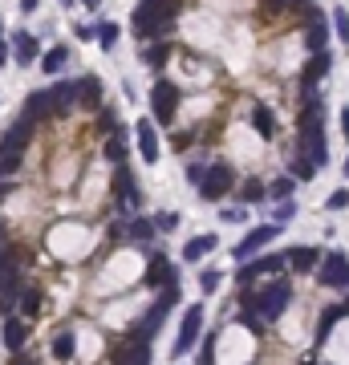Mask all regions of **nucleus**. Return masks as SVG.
Returning <instances> with one entry per match:
<instances>
[{
	"label": "nucleus",
	"mask_w": 349,
	"mask_h": 365,
	"mask_svg": "<svg viewBox=\"0 0 349 365\" xmlns=\"http://www.w3.org/2000/svg\"><path fill=\"white\" fill-rule=\"evenodd\" d=\"M8 175H20V154H0V182Z\"/></svg>",
	"instance_id": "nucleus-37"
},
{
	"label": "nucleus",
	"mask_w": 349,
	"mask_h": 365,
	"mask_svg": "<svg viewBox=\"0 0 349 365\" xmlns=\"http://www.w3.org/2000/svg\"><path fill=\"white\" fill-rule=\"evenodd\" d=\"M61 4H73V0H61Z\"/></svg>",
	"instance_id": "nucleus-56"
},
{
	"label": "nucleus",
	"mask_w": 349,
	"mask_h": 365,
	"mask_svg": "<svg viewBox=\"0 0 349 365\" xmlns=\"http://www.w3.org/2000/svg\"><path fill=\"white\" fill-rule=\"evenodd\" d=\"M49 98H53V114H69V110L78 106V85H73V82H57L49 89Z\"/></svg>",
	"instance_id": "nucleus-22"
},
{
	"label": "nucleus",
	"mask_w": 349,
	"mask_h": 365,
	"mask_svg": "<svg viewBox=\"0 0 349 365\" xmlns=\"http://www.w3.org/2000/svg\"><path fill=\"white\" fill-rule=\"evenodd\" d=\"M293 187H297V179H276L272 187H268V195H272V199H288Z\"/></svg>",
	"instance_id": "nucleus-38"
},
{
	"label": "nucleus",
	"mask_w": 349,
	"mask_h": 365,
	"mask_svg": "<svg viewBox=\"0 0 349 365\" xmlns=\"http://www.w3.org/2000/svg\"><path fill=\"white\" fill-rule=\"evenodd\" d=\"M25 341H29V321H20V316H4V345H8V353H20L25 349Z\"/></svg>",
	"instance_id": "nucleus-18"
},
{
	"label": "nucleus",
	"mask_w": 349,
	"mask_h": 365,
	"mask_svg": "<svg viewBox=\"0 0 349 365\" xmlns=\"http://www.w3.org/2000/svg\"><path fill=\"white\" fill-rule=\"evenodd\" d=\"M325 45H329V20H325V13L309 8V17H305V49L321 53Z\"/></svg>",
	"instance_id": "nucleus-11"
},
{
	"label": "nucleus",
	"mask_w": 349,
	"mask_h": 365,
	"mask_svg": "<svg viewBox=\"0 0 349 365\" xmlns=\"http://www.w3.org/2000/svg\"><path fill=\"white\" fill-rule=\"evenodd\" d=\"M333 13H337V17H333V25H337V37L349 45V13H345V8H333Z\"/></svg>",
	"instance_id": "nucleus-39"
},
{
	"label": "nucleus",
	"mask_w": 349,
	"mask_h": 365,
	"mask_svg": "<svg viewBox=\"0 0 349 365\" xmlns=\"http://www.w3.org/2000/svg\"><path fill=\"white\" fill-rule=\"evenodd\" d=\"M288 300H293V284H288V280H272V284H264V288H256V292L244 288L240 309H248V313H256L264 325H272V321L288 309Z\"/></svg>",
	"instance_id": "nucleus-2"
},
{
	"label": "nucleus",
	"mask_w": 349,
	"mask_h": 365,
	"mask_svg": "<svg viewBox=\"0 0 349 365\" xmlns=\"http://www.w3.org/2000/svg\"><path fill=\"white\" fill-rule=\"evenodd\" d=\"M329 66H333L329 49H321V53H313V57H309V66H305V94H309V89H313V85L321 82L325 73H329Z\"/></svg>",
	"instance_id": "nucleus-23"
},
{
	"label": "nucleus",
	"mask_w": 349,
	"mask_h": 365,
	"mask_svg": "<svg viewBox=\"0 0 349 365\" xmlns=\"http://www.w3.org/2000/svg\"><path fill=\"white\" fill-rule=\"evenodd\" d=\"M276 232H281V223H264V228H252L248 235H244V240H240V244H235V260H240V264H244V260H248L252 252H260L268 244V240H276Z\"/></svg>",
	"instance_id": "nucleus-12"
},
{
	"label": "nucleus",
	"mask_w": 349,
	"mask_h": 365,
	"mask_svg": "<svg viewBox=\"0 0 349 365\" xmlns=\"http://www.w3.org/2000/svg\"><path fill=\"white\" fill-rule=\"evenodd\" d=\"M175 223H179V216H159V219H154V228H159V232H175Z\"/></svg>",
	"instance_id": "nucleus-45"
},
{
	"label": "nucleus",
	"mask_w": 349,
	"mask_h": 365,
	"mask_svg": "<svg viewBox=\"0 0 349 365\" xmlns=\"http://www.w3.org/2000/svg\"><path fill=\"white\" fill-rule=\"evenodd\" d=\"M106 159H110V163H126V130H122V126H114V130H110V138H106Z\"/></svg>",
	"instance_id": "nucleus-25"
},
{
	"label": "nucleus",
	"mask_w": 349,
	"mask_h": 365,
	"mask_svg": "<svg viewBox=\"0 0 349 365\" xmlns=\"http://www.w3.org/2000/svg\"><path fill=\"white\" fill-rule=\"evenodd\" d=\"M179 20V0H138L134 8V37L138 41H159L175 29Z\"/></svg>",
	"instance_id": "nucleus-1"
},
{
	"label": "nucleus",
	"mask_w": 349,
	"mask_h": 365,
	"mask_svg": "<svg viewBox=\"0 0 349 365\" xmlns=\"http://www.w3.org/2000/svg\"><path fill=\"white\" fill-rule=\"evenodd\" d=\"M8 195H13V182H8V179H4V182H0V203H4V199H8Z\"/></svg>",
	"instance_id": "nucleus-49"
},
{
	"label": "nucleus",
	"mask_w": 349,
	"mask_h": 365,
	"mask_svg": "<svg viewBox=\"0 0 349 365\" xmlns=\"http://www.w3.org/2000/svg\"><path fill=\"white\" fill-rule=\"evenodd\" d=\"M41 288L37 284H20V297H17V304H20V313L25 316H33V313H41Z\"/></svg>",
	"instance_id": "nucleus-27"
},
{
	"label": "nucleus",
	"mask_w": 349,
	"mask_h": 365,
	"mask_svg": "<svg viewBox=\"0 0 349 365\" xmlns=\"http://www.w3.org/2000/svg\"><path fill=\"white\" fill-rule=\"evenodd\" d=\"M207 252H216V235H195V240L183 248V260H191V264H195V260H203Z\"/></svg>",
	"instance_id": "nucleus-28"
},
{
	"label": "nucleus",
	"mask_w": 349,
	"mask_h": 365,
	"mask_svg": "<svg viewBox=\"0 0 349 365\" xmlns=\"http://www.w3.org/2000/svg\"><path fill=\"white\" fill-rule=\"evenodd\" d=\"M235 187V171L228 163H212V166H203V179H200V195L207 203H216L224 199L228 191Z\"/></svg>",
	"instance_id": "nucleus-5"
},
{
	"label": "nucleus",
	"mask_w": 349,
	"mask_h": 365,
	"mask_svg": "<svg viewBox=\"0 0 349 365\" xmlns=\"http://www.w3.org/2000/svg\"><path fill=\"white\" fill-rule=\"evenodd\" d=\"M325 207H329V211H345V207H349V191H333Z\"/></svg>",
	"instance_id": "nucleus-41"
},
{
	"label": "nucleus",
	"mask_w": 349,
	"mask_h": 365,
	"mask_svg": "<svg viewBox=\"0 0 349 365\" xmlns=\"http://www.w3.org/2000/svg\"><path fill=\"white\" fill-rule=\"evenodd\" d=\"M138 203H142V195H138L134 171L122 163V166H118V175H114V207L122 211V216H134V211H138Z\"/></svg>",
	"instance_id": "nucleus-6"
},
{
	"label": "nucleus",
	"mask_w": 349,
	"mask_h": 365,
	"mask_svg": "<svg viewBox=\"0 0 349 365\" xmlns=\"http://www.w3.org/2000/svg\"><path fill=\"white\" fill-rule=\"evenodd\" d=\"M126 240H154V223L150 219H130L126 223Z\"/></svg>",
	"instance_id": "nucleus-33"
},
{
	"label": "nucleus",
	"mask_w": 349,
	"mask_h": 365,
	"mask_svg": "<svg viewBox=\"0 0 349 365\" xmlns=\"http://www.w3.org/2000/svg\"><path fill=\"white\" fill-rule=\"evenodd\" d=\"M345 175H349V159H345Z\"/></svg>",
	"instance_id": "nucleus-55"
},
{
	"label": "nucleus",
	"mask_w": 349,
	"mask_h": 365,
	"mask_svg": "<svg viewBox=\"0 0 349 365\" xmlns=\"http://www.w3.org/2000/svg\"><path fill=\"white\" fill-rule=\"evenodd\" d=\"M260 8L268 17H276V13H288V0H260Z\"/></svg>",
	"instance_id": "nucleus-43"
},
{
	"label": "nucleus",
	"mask_w": 349,
	"mask_h": 365,
	"mask_svg": "<svg viewBox=\"0 0 349 365\" xmlns=\"http://www.w3.org/2000/svg\"><path fill=\"white\" fill-rule=\"evenodd\" d=\"M305 4H313V0H288V13H300Z\"/></svg>",
	"instance_id": "nucleus-50"
},
{
	"label": "nucleus",
	"mask_w": 349,
	"mask_h": 365,
	"mask_svg": "<svg viewBox=\"0 0 349 365\" xmlns=\"http://www.w3.org/2000/svg\"><path fill=\"white\" fill-rule=\"evenodd\" d=\"M191 142H195V134H191V130H179V134H175V150H179V154H183Z\"/></svg>",
	"instance_id": "nucleus-44"
},
{
	"label": "nucleus",
	"mask_w": 349,
	"mask_h": 365,
	"mask_svg": "<svg viewBox=\"0 0 349 365\" xmlns=\"http://www.w3.org/2000/svg\"><path fill=\"white\" fill-rule=\"evenodd\" d=\"M281 268H284V256H264V260H252L248 268H240V272H235V280H240V288H248V284H256L260 276L281 272Z\"/></svg>",
	"instance_id": "nucleus-14"
},
{
	"label": "nucleus",
	"mask_w": 349,
	"mask_h": 365,
	"mask_svg": "<svg viewBox=\"0 0 349 365\" xmlns=\"http://www.w3.org/2000/svg\"><path fill=\"white\" fill-rule=\"evenodd\" d=\"M78 106L82 110H98L102 106V78L98 73H85V78H78Z\"/></svg>",
	"instance_id": "nucleus-16"
},
{
	"label": "nucleus",
	"mask_w": 349,
	"mask_h": 365,
	"mask_svg": "<svg viewBox=\"0 0 349 365\" xmlns=\"http://www.w3.org/2000/svg\"><path fill=\"white\" fill-rule=\"evenodd\" d=\"M219 280H224V272H219V268H203V272H200V288L207 292V297L219 288Z\"/></svg>",
	"instance_id": "nucleus-35"
},
{
	"label": "nucleus",
	"mask_w": 349,
	"mask_h": 365,
	"mask_svg": "<svg viewBox=\"0 0 349 365\" xmlns=\"http://www.w3.org/2000/svg\"><path fill=\"white\" fill-rule=\"evenodd\" d=\"M200 329H203V304H187L183 325H179V337H175L171 353H175V357H183L187 349H195V341H200Z\"/></svg>",
	"instance_id": "nucleus-8"
},
{
	"label": "nucleus",
	"mask_w": 349,
	"mask_h": 365,
	"mask_svg": "<svg viewBox=\"0 0 349 365\" xmlns=\"http://www.w3.org/2000/svg\"><path fill=\"white\" fill-rule=\"evenodd\" d=\"M4 244H8V228H4V223H0V248H4Z\"/></svg>",
	"instance_id": "nucleus-53"
},
{
	"label": "nucleus",
	"mask_w": 349,
	"mask_h": 365,
	"mask_svg": "<svg viewBox=\"0 0 349 365\" xmlns=\"http://www.w3.org/2000/svg\"><path fill=\"white\" fill-rule=\"evenodd\" d=\"M300 150H305V159L313 166H325L329 163V150H325V114H321V106H305V114H300Z\"/></svg>",
	"instance_id": "nucleus-3"
},
{
	"label": "nucleus",
	"mask_w": 349,
	"mask_h": 365,
	"mask_svg": "<svg viewBox=\"0 0 349 365\" xmlns=\"http://www.w3.org/2000/svg\"><path fill=\"white\" fill-rule=\"evenodd\" d=\"M4 61H8V49H4V45H0V66H4Z\"/></svg>",
	"instance_id": "nucleus-54"
},
{
	"label": "nucleus",
	"mask_w": 349,
	"mask_h": 365,
	"mask_svg": "<svg viewBox=\"0 0 349 365\" xmlns=\"http://www.w3.org/2000/svg\"><path fill=\"white\" fill-rule=\"evenodd\" d=\"M147 284L150 288H163V284H175V268H171V260L166 256H150V264H147Z\"/></svg>",
	"instance_id": "nucleus-20"
},
{
	"label": "nucleus",
	"mask_w": 349,
	"mask_h": 365,
	"mask_svg": "<svg viewBox=\"0 0 349 365\" xmlns=\"http://www.w3.org/2000/svg\"><path fill=\"white\" fill-rule=\"evenodd\" d=\"M66 61H69V49H66V45H53V49L41 57V69H45V73H61Z\"/></svg>",
	"instance_id": "nucleus-29"
},
{
	"label": "nucleus",
	"mask_w": 349,
	"mask_h": 365,
	"mask_svg": "<svg viewBox=\"0 0 349 365\" xmlns=\"http://www.w3.org/2000/svg\"><path fill=\"white\" fill-rule=\"evenodd\" d=\"M313 171H317V166L309 163L305 154H297V159L288 163V175H293V179H313Z\"/></svg>",
	"instance_id": "nucleus-34"
},
{
	"label": "nucleus",
	"mask_w": 349,
	"mask_h": 365,
	"mask_svg": "<svg viewBox=\"0 0 349 365\" xmlns=\"http://www.w3.org/2000/svg\"><path fill=\"white\" fill-rule=\"evenodd\" d=\"M114 41H118V25H110V20H106V25H98V45L106 53L114 49Z\"/></svg>",
	"instance_id": "nucleus-36"
},
{
	"label": "nucleus",
	"mask_w": 349,
	"mask_h": 365,
	"mask_svg": "<svg viewBox=\"0 0 349 365\" xmlns=\"http://www.w3.org/2000/svg\"><path fill=\"white\" fill-rule=\"evenodd\" d=\"M252 126L260 130V138H272V134H276V122H272V110H268V106H256V110H252Z\"/></svg>",
	"instance_id": "nucleus-30"
},
{
	"label": "nucleus",
	"mask_w": 349,
	"mask_h": 365,
	"mask_svg": "<svg viewBox=\"0 0 349 365\" xmlns=\"http://www.w3.org/2000/svg\"><path fill=\"white\" fill-rule=\"evenodd\" d=\"M248 219V211L244 207H232V211H224V223H244Z\"/></svg>",
	"instance_id": "nucleus-46"
},
{
	"label": "nucleus",
	"mask_w": 349,
	"mask_h": 365,
	"mask_svg": "<svg viewBox=\"0 0 349 365\" xmlns=\"http://www.w3.org/2000/svg\"><path fill=\"white\" fill-rule=\"evenodd\" d=\"M134 134H138V150H142V159L154 166V163H159V134H154V126H150V118H142V122L134 126Z\"/></svg>",
	"instance_id": "nucleus-19"
},
{
	"label": "nucleus",
	"mask_w": 349,
	"mask_h": 365,
	"mask_svg": "<svg viewBox=\"0 0 349 365\" xmlns=\"http://www.w3.org/2000/svg\"><path fill=\"white\" fill-rule=\"evenodd\" d=\"M349 316V297L341 300V304H333V309H325V313H321V321H317V337H313V345L321 349L325 345V341H329V333H333V325H337V321H345Z\"/></svg>",
	"instance_id": "nucleus-15"
},
{
	"label": "nucleus",
	"mask_w": 349,
	"mask_h": 365,
	"mask_svg": "<svg viewBox=\"0 0 349 365\" xmlns=\"http://www.w3.org/2000/svg\"><path fill=\"white\" fill-rule=\"evenodd\" d=\"M175 300H179V280H175V284H163L159 300H154L147 313H142V321H138V325H134L126 337H138V341H154V333L163 329V321H166V313L175 309Z\"/></svg>",
	"instance_id": "nucleus-4"
},
{
	"label": "nucleus",
	"mask_w": 349,
	"mask_h": 365,
	"mask_svg": "<svg viewBox=\"0 0 349 365\" xmlns=\"http://www.w3.org/2000/svg\"><path fill=\"white\" fill-rule=\"evenodd\" d=\"M49 353L57 357V361H69V357L78 353V341H73V333H69V329H61V333H57V337L49 341Z\"/></svg>",
	"instance_id": "nucleus-26"
},
{
	"label": "nucleus",
	"mask_w": 349,
	"mask_h": 365,
	"mask_svg": "<svg viewBox=\"0 0 349 365\" xmlns=\"http://www.w3.org/2000/svg\"><path fill=\"white\" fill-rule=\"evenodd\" d=\"M13 365H37V361L29 357V353H13Z\"/></svg>",
	"instance_id": "nucleus-48"
},
{
	"label": "nucleus",
	"mask_w": 349,
	"mask_h": 365,
	"mask_svg": "<svg viewBox=\"0 0 349 365\" xmlns=\"http://www.w3.org/2000/svg\"><path fill=\"white\" fill-rule=\"evenodd\" d=\"M150 341H138V337H126L122 345L114 349V361L118 365H150Z\"/></svg>",
	"instance_id": "nucleus-13"
},
{
	"label": "nucleus",
	"mask_w": 349,
	"mask_h": 365,
	"mask_svg": "<svg viewBox=\"0 0 349 365\" xmlns=\"http://www.w3.org/2000/svg\"><path fill=\"white\" fill-rule=\"evenodd\" d=\"M13 57H17V66H37L41 61V45H37L33 33H17L13 37Z\"/></svg>",
	"instance_id": "nucleus-17"
},
{
	"label": "nucleus",
	"mask_w": 349,
	"mask_h": 365,
	"mask_svg": "<svg viewBox=\"0 0 349 365\" xmlns=\"http://www.w3.org/2000/svg\"><path fill=\"white\" fill-rule=\"evenodd\" d=\"M20 8H25V13H33V8H37V0H20Z\"/></svg>",
	"instance_id": "nucleus-52"
},
{
	"label": "nucleus",
	"mask_w": 349,
	"mask_h": 365,
	"mask_svg": "<svg viewBox=\"0 0 349 365\" xmlns=\"http://www.w3.org/2000/svg\"><path fill=\"white\" fill-rule=\"evenodd\" d=\"M321 272H317V280L325 284V288H345L349 284V256L345 252H329V256H321Z\"/></svg>",
	"instance_id": "nucleus-9"
},
{
	"label": "nucleus",
	"mask_w": 349,
	"mask_h": 365,
	"mask_svg": "<svg viewBox=\"0 0 349 365\" xmlns=\"http://www.w3.org/2000/svg\"><path fill=\"white\" fill-rule=\"evenodd\" d=\"M114 126H118V122H114V110H106V106H98V130H102V134H110Z\"/></svg>",
	"instance_id": "nucleus-40"
},
{
	"label": "nucleus",
	"mask_w": 349,
	"mask_h": 365,
	"mask_svg": "<svg viewBox=\"0 0 349 365\" xmlns=\"http://www.w3.org/2000/svg\"><path fill=\"white\" fill-rule=\"evenodd\" d=\"M150 110H154L159 122H175V110H179V89H175L171 82H154V89H150Z\"/></svg>",
	"instance_id": "nucleus-10"
},
{
	"label": "nucleus",
	"mask_w": 349,
	"mask_h": 365,
	"mask_svg": "<svg viewBox=\"0 0 349 365\" xmlns=\"http://www.w3.org/2000/svg\"><path fill=\"white\" fill-rule=\"evenodd\" d=\"M297 216V203H288V199H281V207H276V223H288V219Z\"/></svg>",
	"instance_id": "nucleus-42"
},
{
	"label": "nucleus",
	"mask_w": 349,
	"mask_h": 365,
	"mask_svg": "<svg viewBox=\"0 0 349 365\" xmlns=\"http://www.w3.org/2000/svg\"><path fill=\"white\" fill-rule=\"evenodd\" d=\"M33 134H37V122L29 114H20L17 122H8V130L0 134V154H25Z\"/></svg>",
	"instance_id": "nucleus-7"
},
{
	"label": "nucleus",
	"mask_w": 349,
	"mask_h": 365,
	"mask_svg": "<svg viewBox=\"0 0 349 365\" xmlns=\"http://www.w3.org/2000/svg\"><path fill=\"white\" fill-rule=\"evenodd\" d=\"M284 264L293 268V272H313L321 264V252L317 248H288L284 252Z\"/></svg>",
	"instance_id": "nucleus-21"
},
{
	"label": "nucleus",
	"mask_w": 349,
	"mask_h": 365,
	"mask_svg": "<svg viewBox=\"0 0 349 365\" xmlns=\"http://www.w3.org/2000/svg\"><path fill=\"white\" fill-rule=\"evenodd\" d=\"M25 114L33 118V122L49 118V114H53V98H49V89H33V94H29V101H25Z\"/></svg>",
	"instance_id": "nucleus-24"
},
{
	"label": "nucleus",
	"mask_w": 349,
	"mask_h": 365,
	"mask_svg": "<svg viewBox=\"0 0 349 365\" xmlns=\"http://www.w3.org/2000/svg\"><path fill=\"white\" fill-rule=\"evenodd\" d=\"M341 130L349 134V106H345V110H341Z\"/></svg>",
	"instance_id": "nucleus-51"
},
{
	"label": "nucleus",
	"mask_w": 349,
	"mask_h": 365,
	"mask_svg": "<svg viewBox=\"0 0 349 365\" xmlns=\"http://www.w3.org/2000/svg\"><path fill=\"white\" fill-rule=\"evenodd\" d=\"M166 53H171V45H163V41H159V45H147L138 57H142V66H154V69H159L166 61Z\"/></svg>",
	"instance_id": "nucleus-32"
},
{
	"label": "nucleus",
	"mask_w": 349,
	"mask_h": 365,
	"mask_svg": "<svg viewBox=\"0 0 349 365\" xmlns=\"http://www.w3.org/2000/svg\"><path fill=\"white\" fill-rule=\"evenodd\" d=\"M264 195H268V187L260 179H244V182H240V199H244V203H260Z\"/></svg>",
	"instance_id": "nucleus-31"
},
{
	"label": "nucleus",
	"mask_w": 349,
	"mask_h": 365,
	"mask_svg": "<svg viewBox=\"0 0 349 365\" xmlns=\"http://www.w3.org/2000/svg\"><path fill=\"white\" fill-rule=\"evenodd\" d=\"M200 179H203V166L191 163V166H187V182H195V187H200Z\"/></svg>",
	"instance_id": "nucleus-47"
}]
</instances>
